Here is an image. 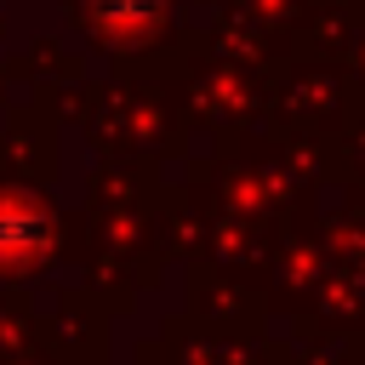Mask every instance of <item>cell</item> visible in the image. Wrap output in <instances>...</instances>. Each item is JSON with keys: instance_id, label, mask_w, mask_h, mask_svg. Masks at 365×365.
<instances>
[{"instance_id": "obj_1", "label": "cell", "mask_w": 365, "mask_h": 365, "mask_svg": "<svg viewBox=\"0 0 365 365\" xmlns=\"http://www.w3.org/2000/svg\"><path fill=\"white\" fill-rule=\"evenodd\" d=\"M17 240L34 245L40 240V217H29L23 205H0V257H17Z\"/></svg>"}]
</instances>
